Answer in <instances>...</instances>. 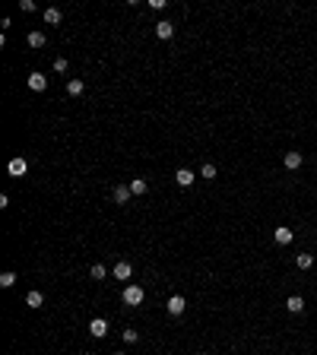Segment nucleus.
I'll return each mask as SVG.
<instances>
[{
    "label": "nucleus",
    "instance_id": "obj_19",
    "mask_svg": "<svg viewBox=\"0 0 317 355\" xmlns=\"http://www.w3.org/2000/svg\"><path fill=\"white\" fill-rule=\"evenodd\" d=\"M130 190H133V197H143V193H146V181L143 178H133L130 181Z\"/></svg>",
    "mask_w": 317,
    "mask_h": 355
},
{
    "label": "nucleus",
    "instance_id": "obj_3",
    "mask_svg": "<svg viewBox=\"0 0 317 355\" xmlns=\"http://www.w3.org/2000/svg\"><path fill=\"white\" fill-rule=\"evenodd\" d=\"M165 308H168V314H171V317H181V314H184V308H187V301H184V295H171Z\"/></svg>",
    "mask_w": 317,
    "mask_h": 355
},
{
    "label": "nucleus",
    "instance_id": "obj_1",
    "mask_svg": "<svg viewBox=\"0 0 317 355\" xmlns=\"http://www.w3.org/2000/svg\"><path fill=\"white\" fill-rule=\"evenodd\" d=\"M143 298H146V292L140 289V285H127V289H124V295H121V301H124L127 308H137V305H143Z\"/></svg>",
    "mask_w": 317,
    "mask_h": 355
},
{
    "label": "nucleus",
    "instance_id": "obj_26",
    "mask_svg": "<svg viewBox=\"0 0 317 355\" xmlns=\"http://www.w3.org/2000/svg\"><path fill=\"white\" fill-rule=\"evenodd\" d=\"M200 355H203V352H200Z\"/></svg>",
    "mask_w": 317,
    "mask_h": 355
},
{
    "label": "nucleus",
    "instance_id": "obj_14",
    "mask_svg": "<svg viewBox=\"0 0 317 355\" xmlns=\"http://www.w3.org/2000/svg\"><path fill=\"white\" fill-rule=\"evenodd\" d=\"M83 89H86V86H83V79H67V95H73V98H76V95H83Z\"/></svg>",
    "mask_w": 317,
    "mask_h": 355
},
{
    "label": "nucleus",
    "instance_id": "obj_21",
    "mask_svg": "<svg viewBox=\"0 0 317 355\" xmlns=\"http://www.w3.org/2000/svg\"><path fill=\"white\" fill-rule=\"evenodd\" d=\"M89 276H92V279H105V276H108V270H105L102 263H96V266L89 270Z\"/></svg>",
    "mask_w": 317,
    "mask_h": 355
},
{
    "label": "nucleus",
    "instance_id": "obj_13",
    "mask_svg": "<svg viewBox=\"0 0 317 355\" xmlns=\"http://www.w3.org/2000/svg\"><path fill=\"white\" fill-rule=\"evenodd\" d=\"M133 276V266L127 263V260H121L118 266H114V279H130Z\"/></svg>",
    "mask_w": 317,
    "mask_h": 355
},
{
    "label": "nucleus",
    "instance_id": "obj_8",
    "mask_svg": "<svg viewBox=\"0 0 317 355\" xmlns=\"http://www.w3.org/2000/svg\"><path fill=\"white\" fill-rule=\"evenodd\" d=\"M156 35L162 42H168V38H174V25L168 23V19H162V23H156Z\"/></svg>",
    "mask_w": 317,
    "mask_h": 355
},
{
    "label": "nucleus",
    "instance_id": "obj_16",
    "mask_svg": "<svg viewBox=\"0 0 317 355\" xmlns=\"http://www.w3.org/2000/svg\"><path fill=\"white\" fill-rule=\"evenodd\" d=\"M29 48H45V32H29Z\"/></svg>",
    "mask_w": 317,
    "mask_h": 355
},
{
    "label": "nucleus",
    "instance_id": "obj_15",
    "mask_svg": "<svg viewBox=\"0 0 317 355\" xmlns=\"http://www.w3.org/2000/svg\"><path fill=\"white\" fill-rule=\"evenodd\" d=\"M295 263H298V270H311L314 266V254H295Z\"/></svg>",
    "mask_w": 317,
    "mask_h": 355
},
{
    "label": "nucleus",
    "instance_id": "obj_12",
    "mask_svg": "<svg viewBox=\"0 0 317 355\" xmlns=\"http://www.w3.org/2000/svg\"><path fill=\"white\" fill-rule=\"evenodd\" d=\"M25 305H29L32 311H38V308L45 305V295H42V292H38V289H32L29 295H25Z\"/></svg>",
    "mask_w": 317,
    "mask_h": 355
},
{
    "label": "nucleus",
    "instance_id": "obj_24",
    "mask_svg": "<svg viewBox=\"0 0 317 355\" xmlns=\"http://www.w3.org/2000/svg\"><path fill=\"white\" fill-rule=\"evenodd\" d=\"M19 10H23V13H32V10H35V0H23V3H19Z\"/></svg>",
    "mask_w": 317,
    "mask_h": 355
},
{
    "label": "nucleus",
    "instance_id": "obj_7",
    "mask_svg": "<svg viewBox=\"0 0 317 355\" xmlns=\"http://www.w3.org/2000/svg\"><path fill=\"white\" fill-rule=\"evenodd\" d=\"M273 241L276 244H292V229H286V225H279V229H273Z\"/></svg>",
    "mask_w": 317,
    "mask_h": 355
},
{
    "label": "nucleus",
    "instance_id": "obj_2",
    "mask_svg": "<svg viewBox=\"0 0 317 355\" xmlns=\"http://www.w3.org/2000/svg\"><path fill=\"white\" fill-rule=\"evenodd\" d=\"M6 171H10V178H23L25 171H29V162H25L23 156H16V159H10V165H6Z\"/></svg>",
    "mask_w": 317,
    "mask_h": 355
},
{
    "label": "nucleus",
    "instance_id": "obj_17",
    "mask_svg": "<svg viewBox=\"0 0 317 355\" xmlns=\"http://www.w3.org/2000/svg\"><path fill=\"white\" fill-rule=\"evenodd\" d=\"M45 23H48V25H57L60 23V10H57V6H48V10H45Z\"/></svg>",
    "mask_w": 317,
    "mask_h": 355
},
{
    "label": "nucleus",
    "instance_id": "obj_10",
    "mask_svg": "<svg viewBox=\"0 0 317 355\" xmlns=\"http://www.w3.org/2000/svg\"><path fill=\"white\" fill-rule=\"evenodd\" d=\"M174 181H178L181 187H191L194 181H197V175H194L191 168H178V171H174Z\"/></svg>",
    "mask_w": 317,
    "mask_h": 355
},
{
    "label": "nucleus",
    "instance_id": "obj_22",
    "mask_svg": "<svg viewBox=\"0 0 317 355\" xmlns=\"http://www.w3.org/2000/svg\"><path fill=\"white\" fill-rule=\"evenodd\" d=\"M67 67H70V64H67V57H57V60H54V70H57V73H67Z\"/></svg>",
    "mask_w": 317,
    "mask_h": 355
},
{
    "label": "nucleus",
    "instance_id": "obj_23",
    "mask_svg": "<svg viewBox=\"0 0 317 355\" xmlns=\"http://www.w3.org/2000/svg\"><path fill=\"white\" fill-rule=\"evenodd\" d=\"M137 339H140V333H137V330H124V343H130V346H133Z\"/></svg>",
    "mask_w": 317,
    "mask_h": 355
},
{
    "label": "nucleus",
    "instance_id": "obj_20",
    "mask_svg": "<svg viewBox=\"0 0 317 355\" xmlns=\"http://www.w3.org/2000/svg\"><path fill=\"white\" fill-rule=\"evenodd\" d=\"M216 175H219V171H216V165H213V162H206L203 168H200V178H206V181H213Z\"/></svg>",
    "mask_w": 317,
    "mask_h": 355
},
{
    "label": "nucleus",
    "instance_id": "obj_5",
    "mask_svg": "<svg viewBox=\"0 0 317 355\" xmlns=\"http://www.w3.org/2000/svg\"><path fill=\"white\" fill-rule=\"evenodd\" d=\"M89 333H92L96 339H102L105 333H108V320H105V317H92V320H89Z\"/></svg>",
    "mask_w": 317,
    "mask_h": 355
},
{
    "label": "nucleus",
    "instance_id": "obj_25",
    "mask_svg": "<svg viewBox=\"0 0 317 355\" xmlns=\"http://www.w3.org/2000/svg\"><path fill=\"white\" fill-rule=\"evenodd\" d=\"M114 355H124V352H114Z\"/></svg>",
    "mask_w": 317,
    "mask_h": 355
},
{
    "label": "nucleus",
    "instance_id": "obj_4",
    "mask_svg": "<svg viewBox=\"0 0 317 355\" xmlns=\"http://www.w3.org/2000/svg\"><path fill=\"white\" fill-rule=\"evenodd\" d=\"M29 89L32 92H45V89H48V76H45V73H29Z\"/></svg>",
    "mask_w": 317,
    "mask_h": 355
},
{
    "label": "nucleus",
    "instance_id": "obj_6",
    "mask_svg": "<svg viewBox=\"0 0 317 355\" xmlns=\"http://www.w3.org/2000/svg\"><path fill=\"white\" fill-rule=\"evenodd\" d=\"M301 162H305V156H301V152H286V159H282V165H286L289 171H298Z\"/></svg>",
    "mask_w": 317,
    "mask_h": 355
},
{
    "label": "nucleus",
    "instance_id": "obj_11",
    "mask_svg": "<svg viewBox=\"0 0 317 355\" xmlns=\"http://www.w3.org/2000/svg\"><path fill=\"white\" fill-rule=\"evenodd\" d=\"M130 197H133L130 184H118V187H114V203H127Z\"/></svg>",
    "mask_w": 317,
    "mask_h": 355
},
{
    "label": "nucleus",
    "instance_id": "obj_9",
    "mask_svg": "<svg viewBox=\"0 0 317 355\" xmlns=\"http://www.w3.org/2000/svg\"><path fill=\"white\" fill-rule=\"evenodd\" d=\"M286 311L289 314H301V311H305V298H301V295H289L286 298Z\"/></svg>",
    "mask_w": 317,
    "mask_h": 355
},
{
    "label": "nucleus",
    "instance_id": "obj_18",
    "mask_svg": "<svg viewBox=\"0 0 317 355\" xmlns=\"http://www.w3.org/2000/svg\"><path fill=\"white\" fill-rule=\"evenodd\" d=\"M0 285H3V289H13V285H16V273H13V270L0 273Z\"/></svg>",
    "mask_w": 317,
    "mask_h": 355
}]
</instances>
